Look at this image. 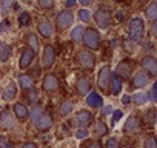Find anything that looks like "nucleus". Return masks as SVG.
<instances>
[{
	"instance_id": "obj_1",
	"label": "nucleus",
	"mask_w": 157,
	"mask_h": 148,
	"mask_svg": "<svg viewBox=\"0 0 157 148\" xmlns=\"http://www.w3.org/2000/svg\"><path fill=\"white\" fill-rule=\"evenodd\" d=\"M143 31H145V23L140 17H134L129 20L128 25V39L132 43H140L143 39Z\"/></svg>"
},
{
	"instance_id": "obj_2",
	"label": "nucleus",
	"mask_w": 157,
	"mask_h": 148,
	"mask_svg": "<svg viewBox=\"0 0 157 148\" xmlns=\"http://www.w3.org/2000/svg\"><path fill=\"white\" fill-rule=\"evenodd\" d=\"M100 33L96 29V28H86L85 33H83V37H82V42L83 45L88 48V49H99L100 46Z\"/></svg>"
},
{
	"instance_id": "obj_3",
	"label": "nucleus",
	"mask_w": 157,
	"mask_h": 148,
	"mask_svg": "<svg viewBox=\"0 0 157 148\" xmlns=\"http://www.w3.org/2000/svg\"><path fill=\"white\" fill-rule=\"evenodd\" d=\"M111 80H113V71L109 68V65H105L100 68L99 71V79H97V85L99 88L103 91V93H109V88H111Z\"/></svg>"
},
{
	"instance_id": "obj_4",
	"label": "nucleus",
	"mask_w": 157,
	"mask_h": 148,
	"mask_svg": "<svg viewBox=\"0 0 157 148\" xmlns=\"http://www.w3.org/2000/svg\"><path fill=\"white\" fill-rule=\"evenodd\" d=\"M75 62L80 65L83 69H94V66H96V56L91 53V51H88V49H80L77 53V56H75Z\"/></svg>"
},
{
	"instance_id": "obj_5",
	"label": "nucleus",
	"mask_w": 157,
	"mask_h": 148,
	"mask_svg": "<svg viewBox=\"0 0 157 148\" xmlns=\"http://www.w3.org/2000/svg\"><path fill=\"white\" fill-rule=\"evenodd\" d=\"M72 22H74V14L69 10H65V11L57 14V17H56V28H57V31H65V29H68L72 25Z\"/></svg>"
},
{
	"instance_id": "obj_6",
	"label": "nucleus",
	"mask_w": 157,
	"mask_h": 148,
	"mask_svg": "<svg viewBox=\"0 0 157 148\" xmlns=\"http://www.w3.org/2000/svg\"><path fill=\"white\" fill-rule=\"evenodd\" d=\"M94 20H96V25L100 29H108L109 25H111V13H109V10L99 8L96 11V14H94Z\"/></svg>"
},
{
	"instance_id": "obj_7",
	"label": "nucleus",
	"mask_w": 157,
	"mask_h": 148,
	"mask_svg": "<svg viewBox=\"0 0 157 148\" xmlns=\"http://www.w3.org/2000/svg\"><path fill=\"white\" fill-rule=\"evenodd\" d=\"M132 68H134V63H132L131 60L125 59V60H122V62L117 65V68H116V76H117L120 80L128 79V77L131 76V72H132Z\"/></svg>"
},
{
	"instance_id": "obj_8",
	"label": "nucleus",
	"mask_w": 157,
	"mask_h": 148,
	"mask_svg": "<svg viewBox=\"0 0 157 148\" xmlns=\"http://www.w3.org/2000/svg\"><path fill=\"white\" fill-rule=\"evenodd\" d=\"M140 65H142V68L146 71V74H148V76L154 77L155 74H157V60L154 59V56L148 54V56L142 57V60H140Z\"/></svg>"
},
{
	"instance_id": "obj_9",
	"label": "nucleus",
	"mask_w": 157,
	"mask_h": 148,
	"mask_svg": "<svg viewBox=\"0 0 157 148\" xmlns=\"http://www.w3.org/2000/svg\"><path fill=\"white\" fill-rule=\"evenodd\" d=\"M54 62H56V49H54V46L46 45L42 53V65L45 68H51L54 65Z\"/></svg>"
},
{
	"instance_id": "obj_10",
	"label": "nucleus",
	"mask_w": 157,
	"mask_h": 148,
	"mask_svg": "<svg viewBox=\"0 0 157 148\" xmlns=\"http://www.w3.org/2000/svg\"><path fill=\"white\" fill-rule=\"evenodd\" d=\"M0 128L3 131H10V130L14 128V117H13V114L8 108H5L0 113Z\"/></svg>"
},
{
	"instance_id": "obj_11",
	"label": "nucleus",
	"mask_w": 157,
	"mask_h": 148,
	"mask_svg": "<svg viewBox=\"0 0 157 148\" xmlns=\"http://www.w3.org/2000/svg\"><path fill=\"white\" fill-rule=\"evenodd\" d=\"M59 79L54 76V74H46L45 76V79H43V82H42V88H43V91H46V93H54L57 88H59Z\"/></svg>"
},
{
	"instance_id": "obj_12",
	"label": "nucleus",
	"mask_w": 157,
	"mask_h": 148,
	"mask_svg": "<svg viewBox=\"0 0 157 148\" xmlns=\"http://www.w3.org/2000/svg\"><path fill=\"white\" fill-rule=\"evenodd\" d=\"M75 123L80 127V128H86V127H90V125L93 123V116H91V113L86 111V110L78 111V113L75 114Z\"/></svg>"
},
{
	"instance_id": "obj_13",
	"label": "nucleus",
	"mask_w": 157,
	"mask_h": 148,
	"mask_svg": "<svg viewBox=\"0 0 157 148\" xmlns=\"http://www.w3.org/2000/svg\"><path fill=\"white\" fill-rule=\"evenodd\" d=\"M51 127H52V116L49 113H43L39 117V120L36 122V128L39 131H42V133H46Z\"/></svg>"
},
{
	"instance_id": "obj_14",
	"label": "nucleus",
	"mask_w": 157,
	"mask_h": 148,
	"mask_svg": "<svg viewBox=\"0 0 157 148\" xmlns=\"http://www.w3.org/2000/svg\"><path fill=\"white\" fill-rule=\"evenodd\" d=\"M36 54H37V53H34L33 49L26 48V49L22 53L20 59H19V66H20V69H25V68H28V66L33 63V60L36 59Z\"/></svg>"
},
{
	"instance_id": "obj_15",
	"label": "nucleus",
	"mask_w": 157,
	"mask_h": 148,
	"mask_svg": "<svg viewBox=\"0 0 157 148\" xmlns=\"http://www.w3.org/2000/svg\"><path fill=\"white\" fill-rule=\"evenodd\" d=\"M16 94H17V85H16L14 80H10V82L3 87V90H2V99H5V100H13V99L16 97Z\"/></svg>"
},
{
	"instance_id": "obj_16",
	"label": "nucleus",
	"mask_w": 157,
	"mask_h": 148,
	"mask_svg": "<svg viewBox=\"0 0 157 148\" xmlns=\"http://www.w3.org/2000/svg\"><path fill=\"white\" fill-rule=\"evenodd\" d=\"M75 90H77V94H80V96H86L91 90V84L86 77H82V79H78L75 82Z\"/></svg>"
},
{
	"instance_id": "obj_17",
	"label": "nucleus",
	"mask_w": 157,
	"mask_h": 148,
	"mask_svg": "<svg viewBox=\"0 0 157 148\" xmlns=\"http://www.w3.org/2000/svg\"><path fill=\"white\" fill-rule=\"evenodd\" d=\"M149 77H148V74L145 72H137L136 76L132 77L131 80V88H143L146 84H148Z\"/></svg>"
},
{
	"instance_id": "obj_18",
	"label": "nucleus",
	"mask_w": 157,
	"mask_h": 148,
	"mask_svg": "<svg viewBox=\"0 0 157 148\" xmlns=\"http://www.w3.org/2000/svg\"><path fill=\"white\" fill-rule=\"evenodd\" d=\"M86 103H88L91 108H102V105H103V99H102V96H100L97 91H93V93L88 94Z\"/></svg>"
},
{
	"instance_id": "obj_19",
	"label": "nucleus",
	"mask_w": 157,
	"mask_h": 148,
	"mask_svg": "<svg viewBox=\"0 0 157 148\" xmlns=\"http://www.w3.org/2000/svg\"><path fill=\"white\" fill-rule=\"evenodd\" d=\"M37 28H39V33H40L45 39H48V37L52 36V25H51L49 20H40L39 25H37Z\"/></svg>"
},
{
	"instance_id": "obj_20",
	"label": "nucleus",
	"mask_w": 157,
	"mask_h": 148,
	"mask_svg": "<svg viewBox=\"0 0 157 148\" xmlns=\"http://www.w3.org/2000/svg\"><path fill=\"white\" fill-rule=\"evenodd\" d=\"M137 130H139V119L136 116H129L126 123H125V127H123V131L125 133H134Z\"/></svg>"
},
{
	"instance_id": "obj_21",
	"label": "nucleus",
	"mask_w": 157,
	"mask_h": 148,
	"mask_svg": "<svg viewBox=\"0 0 157 148\" xmlns=\"http://www.w3.org/2000/svg\"><path fill=\"white\" fill-rule=\"evenodd\" d=\"M11 54H13L11 46L5 42H0V62H8Z\"/></svg>"
},
{
	"instance_id": "obj_22",
	"label": "nucleus",
	"mask_w": 157,
	"mask_h": 148,
	"mask_svg": "<svg viewBox=\"0 0 157 148\" xmlns=\"http://www.w3.org/2000/svg\"><path fill=\"white\" fill-rule=\"evenodd\" d=\"M19 85L22 90H29L34 87V79L33 76H29V74H22V76L19 77Z\"/></svg>"
},
{
	"instance_id": "obj_23",
	"label": "nucleus",
	"mask_w": 157,
	"mask_h": 148,
	"mask_svg": "<svg viewBox=\"0 0 157 148\" xmlns=\"http://www.w3.org/2000/svg\"><path fill=\"white\" fill-rule=\"evenodd\" d=\"M25 40H26V43H28V48H29V49H33L34 53H37V51H39L40 43H39V39H37V36H36L34 33H28Z\"/></svg>"
},
{
	"instance_id": "obj_24",
	"label": "nucleus",
	"mask_w": 157,
	"mask_h": 148,
	"mask_svg": "<svg viewBox=\"0 0 157 148\" xmlns=\"http://www.w3.org/2000/svg\"><path fill=\"white\" fill-rule=\"evenodd\" d=\"M13 110H14V114L17 116V119H20V120H25V119L28 117V114H29L28 108H26L23 103H16Z\"/></svg>"
},
{
	"instance_id": "obj_25",
	"label": "nucleus",
	"mask_w": 157,
	"mask_h": 148,
	"mask_svg": "<svg viewBox=\"0 0 157 148\" xmlns=\"http://www.w3.org/2000/svg\"><path fill=\"white\" fill-rule=\"evenodd\" d=\"M145 17H146L151 23L155 22V19H157V5H155V2H152V3L145 10Z\"/></svg>"
},
{
	"instance_id": "obj_26",
	"label": "nucleus",
	"mask_w": 157,
	"mask_h": 148,
	"mask_svg": "<svg viewBox=\"0 0 157 148\" xmlns=\"http://www.w3.org/2000/svg\"><path fill=\"white\" fill-rule=\"evenodd\" d=\"M122 91V80L116 76V74H113V80H111V88H109V93H113L114 96L120 94Z\"/></svg>"
},
{
	"instance_id": "obj_27",
	"label": "nucleus",
	"mask_w": 157,
	"mask_h": 148,
	"mask_svg": "<svg viewBox=\"0 0 157 148\" xmlns=\"http://www.w3.org/2000/svg\"><path fill=\"white\" fill-rule=\"evenodd\" d=\"M94 134H96L97 137L106 136V134H108V127H106V123H103L102 120L96 122V127H94Z\"/></svg>"
},
{
	"instance_id": "obj_28",
	"label": "nucleus",
	"mask_w": 157,
	"mask_h": 148,
	"mask_svg": "<svg viewBox=\"0 0 157 148\" xmlns=\"http://www.w3.org/2000/svg\"><path fill=\"white\" fill-rule=\"evenodd\" d=\"M83 33H85V28H83V26H75V28L71 31V40H72V42H82Z\"/></svg>"
},
{
	"instance_id": "obj_29",
	"label": "nucleus",
	"mask_w": 157,
	"mask_h": 148,
	"mask_svg": "<svg viewBox=\"0 0 157 148\" xmlns=\"http://www.w3.org/2000/svg\"><path fill=\"white\" fill-rule=\"evenodd\" d=\"M148 100H149V99H148V94H146L145 91L136 93V94L132 96V102H134L136 105H145Z\"/></svg>"
},
{
	"instance_id": "obj_30",
	"label": "nucleus",
	"mask_w": 157,
	"mask_h": 148,
	"mask_svg": "<svg viewBox=\"0 0 157 148\" xmlns=\"http://www.w3.org/2000/svg\"><path fill=\"white\" fill-rule=\"evenodd\" d=\"M72 107H74V103H72L71 100H65V102H62V105H60V108H59L60 116H66V114H69V113L72 111Z\"/></svg>"
},
{
	"instance_id": "obj_31",
	"label": "nucleus",
	"mask_w": 157,
	"mask_h": 148,
	"mask_svg": "<svg viewBox=\"0 0 157 148\" xmlns=\"http://www.w3.org/2000/svg\"><path fill=\"white\" fill-rule=\"evenodd\" d=\"M29 114H31V120H33V123H36V122L39 120V117L43 114V110H42L39 105H34V107L31 108Z\"/></svg>"
},
{
	"instance_id": "obj_32",
	"label": "nucleus",
	"mask_w": 157,
	"mask_h": 148,
	"mask_svg": "<svg viewBox=\"0 0 157 148\" xmlns=\"http://www.w3.org/2000/svg\"><path fill=\"white\" fill-rule=\"evenodd\" d=\"M31 23V16L26 11H22V14L19 16V25L20 26H28Z\"/></svg>"
},
{
	"instance_id": "obj_33",
	"label": "nucleus",
	"mask_w": 157,
	"mask_h": 148,
	"mask_svg": "<svg viewBox=\"0 0 157 148\" xmlns=\"http://www.w3.org/2000/svg\"><path fill=\"white\" fill-rule=\"evenodd\" d=\"M0 6H2L3 14H8L13 8V0H0Z\"/></svg>"
},
{
	"instance_id": "obj_34",
	"label": "nucleus",
	"mask_w": 157,
	"mask_h": 148,
	"mask_svg": "<svg viewBox=\"0 0 157 148\" xmlns=\"http://www.w3.org/2000/svg\"><path fill=\"white\" fill-rule=\"evenodd\" d=\"M78 19H80V22L88 23V22H91V13L88 10H80L78 11Z\"/></svg>"
},
{
	"instance_id": "obj_35",
	"label": "nucleus",
	"mask_w": 157,
	"mask_h": 148,
	"mask_svg": "<svg viewBox=\"0 0 157 148\" xmlns=\"http://www.w3.org/2000/svg\"><path fill=\"white\" fill-rule=\"evenodd\" d=\"M39 6L42 10H52L54 8V0H39Z\"/></svg>"
},
{
	"instance_id": "obj_36",
	"label": "nucleus",
	"mask_w": 157,
	"mask_h": 148,
	"mask_svg": "<svg viewBox=\"0 0 157 148\" xmlns=\"http://www.w3.org/2000/svg\"><path fill=\"white\" fill-rule=\"evenodd\" d=\"M28 93H26V97H28V100L31 102V103H34L36 100H37V97H39V94H37V91L36 90H33V88H29V90H26Z\"/></svg>"
},
{
	"instance_id": "obj_37",
	"label": "nucleus",
	"mask_w": 157,
	"mask_h": 148,
	"mask_svg": "<svg viewBox=\"0 0 157 148\" xmlns=\"http://www.w3.org/2000/svg\"><path fill=\"white\" fill-rule=\"evenodd\" d=\"M145 148H157L154 136H149V137H148V139L145 140Z\"/></svg>"
},
{
	"instance_id": "obj_38",
	"label": "nucleus",
	"mask_w": 157,
	"mask_h": 148,
	"mask_svg": "<svg viewBox=\"0 0 157 148\" xmlns=\"http://www.w3.org/2000/svg\"><path fill=\"white\" fill-rule=\"evenodd\" d=\"M75 137H78V139H86V137H88V131H86V128H80V130H77Z\"/></svg>"
},
{
	"instance_id": "obj_39",
	"label": "nucleus",
	"mask_w": 157,
	"mask_h": 148,
	"mask_svg": "<svg viewBox=\"0 0 157 148\" xmlns=\"http://www.w3.org/2000/svg\"><path fill=\"white\" fill-rule=\"evenodd\" d=\"M155 94H157V84H154V85H152V88H151V93H149L148 99H149L151 102H155V100H157V99H155Z\"/></svg>"
},
{
	"instance_id": "obj_40",
	"label": "nucleus",
	"mask_w": 157,
	"mask_h": 148,
	"mask_svg": "<svg viewBox=\"0 0 157 148\" xmlns=\"http://www.w3.org/2000/svg\"><path fill=\"white\" fill-rule=\"evenodd\" d=\"M105 148H120V146H119L117 139H108V142H106Z\"/></svg>"
},
{
	"instance_id": "obj_41",
	"label": "nucleus",
	"mask_w": 157,
	"mask_h": 148,
	"mask_svg": "<svg viewBox=\"0 0 157 148\" xmlns=\"http://www.w3.org/2000/svg\"><path fill=\"white\" fill-rule=\"evenodd\" d=\"M154 116H155V111H154V110L151 108V110L148 111V116L145 117V120H148L149 123H154Z\"/></svg>"
},
{
	"instance_id": "obj_42",
	"label": "nucleus",
	"mask_w": 157,
	"mask_h": 148,
	"mask_svg": "<svg viewBox=\"0 0 157 148\" xmlns=\"http://www.w3.org/2000/svg\"><path fill=\"white\" fill-rule=\"evenodd\" d=\"M123 46H125V49H126V51H134V43H132L129 39L123 42Z\"/></svg>"
},
{
	"instance_id": "obj_43",
	"label": "nucleus",
	"mask_w": 157,
	"mask_h": 148,
	"mask_svg": "<svg viewBox=\"0 0 157 148\" xmlns=\"http://www.w3.org/2000/svg\"><path fill=\"white\" fill-rule=\"evenodd\" d=\"M0 148H13V145L5 139H0Z\"/></svg>"
},
{
	"instance_id": "obj_44",
	"label": "nucleus",
	"mask_w": 157,
	"mask_h": 148,
	"mask_svg": "<svg viewBox=\"0 0 157 148\" xmlns=\"http://www.w3.org/2000/svg\"><path fill=\"white\" fill-rule=\"evenodd\" d=\"M111 113H113V107H111V105L105 107V108H103V111H102V114H103V116H108V114H111Z\"/></svg>"
},
{
	"instance_id": "obj_45",
	"label": "nucleus",
	"mask_w": 157,
	"mask_h": 148,
	"mask_svg": "<svg viewBox=\"0 0 157 148\" xmlns=\"http://www.w3.org/2000/svg\"><path fill=\"white\" fill-rule=\"evenodd\" d=\"M20 148H37V143H34V142H26V143H23Z\"/></svg>"
},
{
	"instance_id": "obj_46",
	"label": "nucleus",
	"mask_w": 157,
	"mask_h": 148,
	"mask_svg": "<svg viewBox=\"0 0 157 148\" xmlns=\"http://www.w3.org/2000/svg\"><path fill=\"white\" fill-rule=\"evenodd\" d=\"M90 148H102V145H100V142H99V140H94V142H91V143H90Z\"/></svg>"
},
{
	"instance_id": "obj_47",
	"label": "nucleus",
	"mask_w": 157,
	"mask_h": 148,
	"mask_svg": "<svg viewBox=\"0 0 157 148\" xmlns=\"http://www.w3.org/2000/svg\"><path fill=\"white\" fill-rule=\"evenodd\" d=\"M77 2H80L83 6H90V5L93 3V0H77Z\"/></svg>"
},
{
	"instance_id": "obj_48",
	"label": "nucleus",
	"mask_w": 157,
	"mask_h": 148,
	"mask_svg": "<svg viewBox=\"0 0 157 148\" xmlns=\"http://www.w3.org/2000/svg\"><path fill=\"white\" fill-rule=\"evenodd\" d=\"M8 26H10V22H8V20H5V22L2 23V26H0V33H2V31H5Z\"/></svg>"
},
{
	"instance_id": "obj_49",
	"label": "nucleus",
	"mask_w": 157,
	"mask_h": 148,
	"mask_svg": "<svg viewBox=\"0 0 157 148\" xmlns=\"http://www.w3.org/2000/svg\"><path fill=\"white\" fill-rule=\"evenodd\" d=\"M75 3H77V0H66V6L68 8H72Z\"/></svg>"
},
{
	"instance_id": "obj_50",
	"label": "nucleus",
	"mask_w": 157,
	"mask_h": 148,
	"mask_svg": "<svg viewBox=\"0 0 157 148\" xmlns=\"http://www.w3.org/2000/svg\"><path fill=\"white\" fill-rule=\"evenodd\" d=\"M122 117V111H116L114 113V122H117V119H120Z\"/></svg>"
},
{
	"instance_id": "obj_51",
	"label": "nucleus",
	"mask_w": 157,
	"mask_h": 148,
	"mask_svg": "<svg viewBox=\"0 0 157 148\" xmlns=\"http://www.w3.org/2000/svg\"><path fill=\"white\" fill-rule=\"evenodd\" d=\"M129 102H131V97H129V96H123V103H125V105H128Z\"/></svg>"
},
{
	"instance_id": "obj_52",
	"label": "nucleus",
	"mask_w": 157,
	"mask_h": 148,
	"mask_svg": "<svg viewBox=\"0 0 157 148\" xmlns=\"http://www.w3.org/2000/svg\"><path fill=\"white\" fill-rule=\"evenodd\" d=\"M20 2H23V3H28V5H29V3L33 2V0H20Z\"/></svg>"
}]
</instances>
